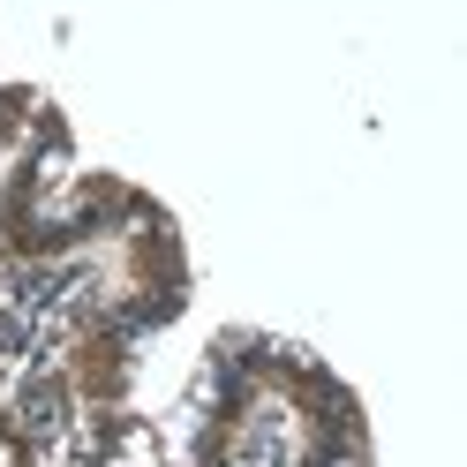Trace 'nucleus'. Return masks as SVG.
I'll return each mask as SVG.
<instances>
[{"label": "nucleus", "instance_id": "1", "mask_svg": "<svg viewBox=\"0 0 467 467\" xmlns=\"http://www.w3.org/2000/svg\"><path fill=\"white\" fill-rule=\"evenodd\" d=\"M355 437V400L302 355L226 369V400L203 430L196 467H339Z\"/></svg>", "mask_w": 467, "mask_h": 467}, {"label": "nucleus", "instance_id": "2", "mask_svg": "<svg viewBox=\"0 0 467 467\" xmlns=\"http://www.w3.org/2000/svg\"><path fill=\"white\" fill-rule=\"evenodd\" d=\"M83 467H173V452H166V430H159V422L121 415V422L99 437V452L83 460Z\"/></svg>", "mask_w": 467, "mask_h": 467}, {"label": "nucleus", "instance_id": "3", "mask_svg": "<svg viewBox=\"0 0 467 467\" xmlns=\"http://www.w3.org/2000/svg\"><path fill=\"white\" fill-rule=\"evenodd\" d=\"M0 467H38V437L23 422H0Z\"/></svg>", "mask_w": 467, "mask_h": 467}, {"label": "nucleus", "instance_id": "4", "mask_svg": "<svg viewBox=\"0 0 467 467\" xmlns=\"http://www.w3.org/2000/svg\"><path fill=\"white\" fill-rule=\"evenodd\" d=\"M23 106H31V83H8V91H0V136H8V121H16Z\"/></svg>", "mask_w": 467, "mask_h": 467}]
</instances>
